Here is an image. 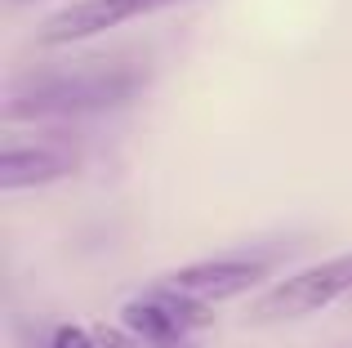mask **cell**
Masks as SVG:
<instances>
[{"label":"cell","mask_w":352,"mask_h":348,"mask_svg":"<svg viewBox=\"0 0 352 348\" xmlns=\"http://www.w3.org/2000/svg\"><path fill=\"white\" fill-rule=\"evenodd\" d=\"M120 326H125L134 340H143V344H152V348H170V344H179L183 335H188L161 304H156L152 295L129 299V304L120 308Z\"/></svg>","instance_id":"cell-6"},{"label":"cell","mask_w":352,"mask_h":348,"mask_svg":"<svg viewBox=\"0 0 352 348\" xmlns=\"http://www.w3.org/2000/svg\"><path fill=\"white\" fill-rule=\"evenodd\" d=\"M170 348H183V344H170Z\"/></svg>","instance_id":"cell-8"},{"label":"cell","mask_w":352,"mask_h":348,"mask_svg":"<svg viewBox=\"0 0 352 348\" xmlns=\"http://www.w3.org/2000/svg\"><path fill=\"white\" fill-rule=\"evenodd\" d=\"M272 263L267 259H250V254H223V259H201L188 263V268L170 272L165 286L183 290V295H197L206 304H219V299H236L245 290H254L258 281L267 277Z\"/></svg>","instance_id":"cell-3"},{"label":"cell","mask_w":352,"mask_h":348,"mask_svg":"<svg viewBox=\"0 0 352 348\" xmlns=\"http://www.w3.org/2000/svg\"><path fill=\"white\" fill-rule=\"evenodd\" d=\"M45 348H98V344H94V335H89L85 326L63 322V326H50V340H45Z\"/></svg>","instance_id":"cell-7"},{"label":"cell","mask_w":352,"mask_h":348,"mask_svg":"<svg viewBox=\"0 0 352 348\" xmlns=\"http://www.w3.org/2000/svg\"><path fill=\"white\" fill-rule=\"evenodd\" d=\"M170 5V0H80V5L58 9L54 18H45L36 41L41 45H72V41H89V36H103L112 27L129 23L138 14H152V9Z\"/></svg>","instance_id":"cell-4"},{"label":"cell","mask_w":352,"mask_h":348,"mask_svg":"<svg viewBox=\"0 0 352 348\" xmlns=\"http://www.w3.org/2000/svg\"><path fill=\"white\" fill-rule=\"evenodd\" d=\"M143 85L138 72L125 67H80V72H50V76H32V80H14L9 85V103L5 116H72V112H98V107H116L125 103L134 89Z\"/></svg>","instance_id":"cell-1"},{"label":"cell","mask_w":352,"mask_h":348,"mask_svg":"<svg viewBox=\"0 0 352 348\" xmlns=\"http://www.w3.org/2000/svg\"><path fill=\"white\" fill-rule=\"evenodd\" d=\"M344 295H352V254H335V259L312 263V268L276 281L272 290H263L250 304V322H258V326L299 322V317L321 313V308H330Z\"/></svg>","instance_id":"cell-2"},{"label":"cell","mask_w":352,"mask_h":348,"mask_svg":"<svg viewBox=\"0 0 352 348\" xmlns=\"http://www.w3.org/2000/svg\"><path fill=\"white\" fill-rule=\"evenodd\" d=\"M76 170L72 152H54V148H14L9 143L0 152V188L18 192V188H41V183H58Z\"/></svg>","instance_id":"cell-5"}]
</instances>
